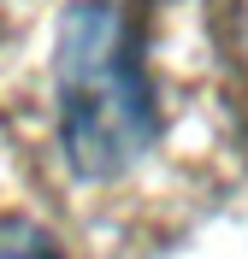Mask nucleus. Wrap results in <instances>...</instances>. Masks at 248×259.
Returning <instances> with one entry per match:
<instances>
[{"instance_id": "obj_1", "label": "nucleus", "mask_w": 248, "mask_h": 259, "mask_svg": "<svg viewBox=\"0 0 248 259\" xmlns=\"http://www.w3.org/2000/svg\"><path fill=\"white\" fill-rule=\"evenodd\" d=\"M53 100L59 142L77 177H118L154 147V82L136 53V30L113 0H77L65 12L53 48Z\"/></svg>"}, {"instance_id": "obj_2", "label": "nucleus", "mask_w": 248, "mask_h": 259, "mask_svg": "<svg viewBox=\"0 0 248 259\" xmlns=\"http://www.w3.org/2000/svg\"><path fill=\"white\" fill-rule=\"evenodd\" d=\"M0 259H65L48 230L24 224V218H0Z\"/></svg>"}]
</instances>
